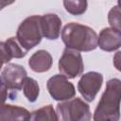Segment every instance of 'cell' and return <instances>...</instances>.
Returning <instances> with one entry per match:
<instances>
[{
  "label": "cell",
  "instance_id": "6da1fadb",
  "mask_svg": "<svg viewBox=\"0 0 121 121\" xmlns=\"http://www.w3.org/2000/svg\"><path fill=\"white\" fill-rule=\"evenodd\" d=\"M61 40L66 47L89 52L98 46V36L90 26L78 23H69L61 30Z\"/></svg>",
  "mask_w": 121,
  "mask_h": 121
},
{
  "label": "cell",
  "instance_id": "7a4b0ae2",
  "mask_svg": "<svg viewBox=\"0 0 121 121\" xmlns=\"http://www.w3.org/2000/svg\"><path fill=\"white\" fill-rule=\"evenodd\" d=\"M121 80L112 78L106 83V88L94 112V120L117 121L120 118Z\"/></svg>",
  "mask_w": 121,
  "mask_h": 121
},
{
  "label": "cell",
  "instance_id": "3957f363",
  "mask_svg": "<svg viewBox=\"0 0 121 121\" xmlns=\"http://www.w3.org/2000/svg\"><path fill=\"white\" fill-rule=\"evenodd\" d=\"M43 37L42 16L40 15H32L26 18L18 26L16 32L17 40L27 51L38 45Z\"/></svg>",
  "mask_w": 121,
  "mask_h": 121
},
{
  "label": "cell",
  "instance_id": "277c9868",
  "mask_svg": "<svg viewBox=\"0 0 121 121\" xmlns=\"http://www.w3.org/2000/svg\"><path fill=\"white\" fill-rule=\"evenodd\" d=\"M56 112L59 120L61 121H89L91 119L89 105L79 97L58 103Z\"/></svg>",
  "mask_w": 121,
  "mask_h": 121
},
{
  "label": "cell",
  "instance_id": "5b68a950",
  "mask_svg": "<svg viewBox=\"0 0 121 121\" xmlns=\"http://www.w3.org/2000/svg\"><path fill=\"white\" fill-rule=\"evenodd\" d=\"M59 71L67 78L80 76L84 70V63L79 51L66 47L59 60Z\"/></svg>",
  "mask_w": 121,
  "mask_h": 121
},
{
  "label": "cell",
  "instance_id": "8992f818",
  "mask_svg": "<svg viewBox=\"0 0 121 121\" xmlns=\"http://www.w3.org/2000/svg\"><path fill=\"white\" fill-rule=\"evenodd\" d=\"M46 87L50 96L56 101L69 100L76 95L75 86L62 74L51 77L46 82Z\"/></svg>",
  "mask_w": 121,
  "mask_h": 121
},
{
  "label": "cell",
  "instance_id": "52a82bcc",
  "mask_svg": "<svg viewBox=\"0 0 121 121\" xmlns=\"http://www.w3.org/2000/svg\"><path fill=\"white\" fill-rule=\"evenodd\" d=\"M27 77L26 69L16 63H8L1 72V82L9 91H20Z\"/></svg>",
  "mask_w": 121,
  "mask_h": 121
},
{
  "label": "cell",
  "instance_id": "ba28073f",
  "mask_svg": "<svg viewBox=\"0 0 121 121\" xmlns=\"http://www.w3.org/2000/svg\"><path fill=\"white\" fill-rule=\"evenodd\" d=\"M102 83L103 76L98 72L91 71L81 76L78 82V90L86 101L92 102L101 89Z\"/></svg>",
  "mask_w": 121,
  "mask_h": 121
},
{
  "label": "cell",
  "instance_id": "9c48e42d",
  "mask_svg": "<svg viewBox=\"0 0 121 121\" xmlns=\"http://www.w3.org/2000/svg\"><path fill=\"white\" fill-rule=\"evenodd\" d=\"M98 46L107 52L117 50L121 47V31L112 26L103 28L98 35Z\"/></svg>",
  "mask_w": 121,
  "mask_h": 121
},
{
  "label": "cell",
  "instance_id": "30bf717a",
  "mask_svg": "<svg viewBox=\"0 0 121 121\" xmlns=\"http://www.w3.org/2000/svg\"><path fill=\"white\" fill-rule=\"evenodd\" d=\"M0 48L2 52V65L8 63L12 58L21 59L27 54V50L21 45L15 37H10L5 42H1Z\"/></svg>",
  "mask_w": 121,
  "mask_h": 121
},
{
  "label": "cell",
  "instance_id": "8fae6325",
  "mask_svg": "<svg viewBox=\"0 0 121 121\" xmlns=\"http://www.w3.org/2000/svg\"><path fill=\"white\" fill-rule=\"evenodd\" d=\"M42 29L43 37L48 40H57L61 30V20L55 13H47L42 16Z\"/></svg>",
  "mask_w": 121,
  "mask_h": 121
},
{
  "label": "cell",
  "instance_id": "7c38bea8",
  "mask_svg": "<svg viewBox=\"0 0 121 121\" xmlns=\"http://www.w3.org/2000/svg\"><path fill=\"white\" fill-rule=\"evenodd\" d=\"M53 64L51 54L43 49L38 50L32 54L28 60V66L36 73H43L48 71Z\"/></svg>",
  "mask_w": 121,
  "mask_h": 121
},
{
  "label": "cell",
  "instance_id": "4fadbf2b",
  "mask_svg": "<svg viewBox=\"0 0 121 121\" xmlns=\"http://www.w3.org/2000/svg\"><path fill=\"white\" fill-rule=\"evenodd\" d=\"M0 120H31V113L26 108L3 103L0 110Z\"/></svg>",
  "mask_w": 121,
  "mask_h": 121
},
{
  "label": "cell",
  "instance_id": "5bb4252c",
  "mask_svg": "<svg viewBox=\"0 0 121 121\" xmlns=\"http://www.w3.org/2000/svg\"><path fill=\"white\" fill-rule=\"evenodd\" d=\"M31 120L34 121H58L57 112L52 105H46L31 112Z\"/></svg>",
  "mask_w": 121,
  "mask_h": 121
},
{
  "label": "cell",
  "instance_id": "9a60e30c",
  "mask_svg": "<svg viewBox=\"0 0 121 121\" xmlns=\"http://www.w3.org/2000/svg\"><path fill=\"white\" fill-rule=\"evenodd\" d=\"M23 93L29 102H35L40 94V87L37 80L26 77L23 85Z\"/></svg>",
  "mask_w": 121,
  "mask_h": 121
},
{
  "label": "cell",
  "instance_id": "2e32d148",
  "mask_svg": "<svg viewBox=\"0 0 121 121\" xmlns=\"http://www.w3.org/2000/svg\"><path fill=\"white\" fill-rule=\"evenodd\" d=\"M63 7L68 13L78 16L86 11L88 2L87 0H63Z\"/></svg>",
  "mask_w": 121,
  "mask_h": 121
},
{
  "label": "cell",
  "instance_id": "e0dca14e",
  "mask_svg": "<svg viewBox=\"0 0 121 121\" xmlns=\"http://www.w3.org/2000/svg\"><path fill=\"white\" fill-rule=\"evenodd\" d=\"M108 22L112 27L121 31V8L119 6H114L110 9Z\"/></svg>",
  "mask_w": 121,
  "mask_h": 121
},
{
  "label": "cell",
  "instance_id": "ac0fdd59",
  "mask_svg": "<svg viewBox=\"0 0 121 121\" xmlns=\"http://www.w3.org/2000/svg\"><path fill=\"white\" fill-rule=\"evenodd\" d=\"M112 62H113V66L116 68V70L121 72V51H118L114 54Z\"/></svg>",
  "mask_w": 121,
  "mask_h": 121
},
{
  "label": "cell",
  "instance_id": "d6986e66",
  "mask_svg": "<svg viewBox=\"0 0 121 121\" xmlns=\"http://www.w3.org/2000/svg\"><path fill=\"white\" fill-rule=\"evenodd\" d=\"M16 0H1V9H3L5 7H7V6H9V5H11L12 3H14Z\"/></svg>",
  "mask_w": 121,
  "mask_h": 121
},
{
  "label": "cell",
  "instance_id": "ffe728a7",
  "mask_svg": "<svg viewBox=\"0 0 121 121\" xmlns=\"http://www.w3.org/2000/svg\"><path fill=\"white\" fill-rule=\"evenodd\" d=\"M117 4H118V6L121 8V0H117Z\"/></svg>",
  "mask_w": 121,
  "mask_h": 121
}]
</instances>
